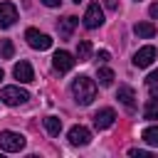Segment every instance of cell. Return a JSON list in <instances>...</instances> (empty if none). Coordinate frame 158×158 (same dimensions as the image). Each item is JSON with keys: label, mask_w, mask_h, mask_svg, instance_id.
<instances>
[{"label": "cell", "mask_w": 158, "mask_h": 158, "mask_svg": "<svg viewBox=\"0 0 158 158\" xmlns=\"http://www.w3.org/2000/svg\"><path fill=\"white\" fill-rule=\"evenodd\" d=\"M104 7L106 10H118V0H104Z\"/></svg>", "instance_id": "23"}, {"label": "cell", "mask_w": 158, "mask_h": 158, "mask_svg": "<svg viewBox=\"0 0 158 158\" xmlns=\"http://www.w3.org/2000/svg\"><path fill=\"white\" fill-rule=\"evenodd\" d=\"M0 79H2V69H0Z\"/></svg>", "instance_id": "27"}, {"label": "cell", "mask_w": 158, "mask_h": 158, "mask_svg": "<svg viewBox=\"0 0 158 158\" xmlns=\"http://www.w3.org/2000/svg\"><path fill=\"white\" fill-rule=\"evenodd\" d=\"M72 96H74V101L79 106H89L96 99V81L89 79V77H84V74L77 77L72 81Z\"/></svg>", "instance_id": "1"}, {"label": "cell", "mask_w": 158, "mask_h": 158, "mask_svg": "<svg viewBox=\"0 0 158 158\" xmlns=\"http://www.w3.org/2000/svg\"><path fill=\"white\" fill-rule=\"evenodd\" d=\"M44 128H47L49 136H59V131H62V118H57V116H47V118H44Z\"/></svg>", "instance_id": "17"}, {"label": "cell", "mask_w": 158, "mask_h": 158, "mask_svg": "<svg viewBox=\"0 0 158 158\" xmlns=\"http://www.w3.org/2000/svg\"><path fill=\"white\" fill-rule=\"evenodd\" d=\"M74 2H81V0H74Z\"/></svg>", "instance_id": "28"}, {"label": "cell", "mask_w": 158, "mask_h": 158, "mask_svg": "<svg viewBox=\"0 0 158 158\" xmlns=\"http://www.w3.org/2000/svg\"><path fill=\"white\" fill-rule=\"evenodd\" d=\"M101 25H104V10H101L99 2H91L86 7V12H84V27L86 30H96Z\"/></svg>", "instance_id": "5"}, {"label": "cell", "mask_w": 158, "mask_h": 158, "mask_svg": "<svg viewBox=\"0 0 158 158\" xmlns=\"http://www.w3.org/2000/svg\"><path fill=\"white\" fill-rule=\"evenodd\" d=\"M91 141V131L86 126H72L69 128V143L72 146H86Z\"/></svg>", "instance_id": "10"}, {"label": "cell", "mask_w": 158, "mask_h": 158, "mask_svg": "<svg viewBox=\"0 0 158 158\" xmlns=\"http://www.w3.org/2000/svg\"><path fill=\"white\" fill-rule=\"evenodd\" d=\"M109 59H111V54H109L106 49H101V52H99V62H101V64H106Z\"/></svg>", "instance_id": "24"}, {"label": "cell", "mask_w": 158, "mask_h": 158, "mask_svg": "<svg viewBox=\"0 0 158 158\" xmlns=\"http://www.w3.org/2000/svg\"><path fill=\"white\" fill-rule=\"evenodd\" d=\"M114 121H116V111L114 109H99L96 114H94V126L99 128V131H104V128H111L114 126Z\"/></svg>", "instance_id": "7"}, {"label": "cell", "mask_w": 158, "mask_h": 158, "mask_svg": "<svg viewBox=\"0 0 158 158\" xmlns=\"http://www.w3.org/2000/svg\"><path fill=\"white\" fill-rule=\"evenodd\" d=\"M156 84H158V69H153L148 77H146V86L151 89V94L156 96Z\"/></svg>", "instance_id": "21"}, {"label": "cell", "mask_w": 158, "mask_h": 158, "mask_svg": "<svg viewBox=\"0 0 158 158\" xmlns=\"http://www.w3.org/2000/svg\"><path fill=\"white\" fill-rule=\"evenodd\" d=\"M15 20H17V7L12 2H0V27L7 30L15 25Z\"/></svg>", "instance_id": "9"}, {"label": "cell", "mask_w": 158, "mask_h": 158, "mask_svg": "<svg viewBox=\"0 0 158 158\" xmlns=\"http://www.w3.org/2000/svg\"><path fill=\"white\" fill-rule=\"evenodd\" d=\"M141 138H143L148 146H158V126H148V128H143Z\"/></svg>", "instance_id": "19"}, {"label": "cell", "mask_w": 158, "mask_h": 158, "mask_svg": "<svg viewBox=\"0 0 158 158\" xmlns=\"http://www.w3.org/2000/svg\"><path fill=\"white\" fill-rule=\"evenodd\" d=\"M148 12H151V17H153V20H158V2H153V5L148 7Z\"/></svg>", "instance_id": "25"}, {"label": "cell", "mask_w": 158, "mask_h": 158, "mask_svg": "<svg viewBox=\"0 0 158 158\" xmlns=\"http://www.w3.org/2000/svg\"><path fill=\"white\" fill-rule=\"evenodd\" d=\"M128 156H133V158H148L151 153H148V151H141V148H131Z\"/></svg>", "instance_id": "22"}, {"label": "cell", "mask_w": 158, "mask_h": 158, "mask_svg": "<svg viewBox=\"0 0 158 158\" xmlns=\"http://www.w3.org/2000/svg\"><path fill=\"white\" fill-rule=\"evenodd\" d=\"M153 59H156V47H153V44H146V47H141V49L133 54V64H136L138 69L151 67V64H153Z\"/></svg>", "instance_id": "6"}, {"label": "cell", "mask_w": 158, "mask_h": 158, "mask_svg": "<svg viewBox=\"0 0 158 158\" xmlns=\"http://www.w3.org/2000/svg\"><path fill=\"white\" fill-rule=\"evenodd\" d=\"M74 57L69 54V52H64V49H59V52H54V57H52V64H54V69L59 72V74H64V72H69L72 67H74Z\"/></svg>", "instance_id": "8"}, {"label": "cell", "mask_w": 158, "mask_h": 158, "mask_svg": "<svg viewBox=\"0 0 158 158\" xmlns=\"http://www.w3.org/2000/svg\"><path fill=\"white\" fill-rule=\"evenodd\" d=\"M42 2H44L47 7H59V5H62V0H42Z\"/></svg>", "instance_id": "26"}, {"label": "cell", "mask_w": 158, "mask_h": 158, "mask_svg": "<svg viewBox=\"0 0 158 158\" xmlns=\"http://www.w3.org/2000/svg\"><path fill=\"white\" fill-rule=\"evenodd\" d=\"M143 116H146L148 121H156V118H158V99H156V96L146 101V109H143Z\"/></svg>", "instance_id": "18"}, {"label": "cell", "mask_w": 158, "mask_h": 158, "mask_svg": "<svg viewBox=\"0 0 158 158\" xmlns=\"http://www.w3.org/2000/svg\"><path fill=\"white\" fill-rule=\"evenodd\" d=\"M25 40H27V44H30L32 49H40V52L52 47V37H49V35H42V32L35 30V27L25 30Z\"/></svg>", "instance_id": "4"}, {"label": "cell", "mask_w": 158, "mask_h": 158, "mask_svg": "<svg viewBox=\"0 0 158 158\" xmlns=\"http://www.w3.org/2000/svg\"><path fill=\"white\" fill-rule=\"evenodd\" d=\"M133 32L138 37H143V40H151V37H156V25L153 22H136L133 25Z\"/></svg>", "instance_id": "14"}, {"label": "cell", "mask_w": 158, "mask_h": 158, "mask_svg": "<svg viewBox=\"0 0 158 158\" xmlns=\"http://www.w3.org/2000/svg\"><path fill=\"white\" fill-rule=\"evenodd\" d=\"M77 25H79V20H77L74 15H67L64 20H59V22H57V30H59V37H64V40H69Z\"/></svg>", "instance_id": "12"}, {"label": "cell", "mask_w": 158, "mask_h": 158, "mask_svg": "<svg viewBox=\"0 0 158 158\" xmlns=\"http://www.w3.org/2000/svg\"><path fill=\"white\" fill-rule=\"evenodd\" d=\"M25 136L17 133V131H0V151H7V153H17L25 148Z\"/></svg>", "instance_id": "2"}, {"label": "cell", "mask_w": 158, "mask_h": 158, "mask_svg": "<svg viewBox=\"0 0 158 158\" xmlns=\"http://www.w3.org/2000/svg\"><path fill=\"white\" fill-rule=\"evenodd\" d=\"M96 79H99L101 86H111V84H114V72H111L109 67H99V69H96Z\"/></svg>", "instance_id": "16"}, {"label": "cell", "mask_w": 158, "mask_h": 158, "mask_svg": "<svg viewBox=\"0 0 158 158\" xmlns=\"http://www.w3.org/2000/svg\"><path fill=\"white\" fill-rule=\"evenodd\" d=\"M12 54H15L12 42H10V40H0V57H2V59H12Z\"/></svg>", "instance_id": "20"}, {"label": "cell", "mask_w": 158, "mask_h": 158, "mask_svg": "<svg viewBox=\"0 0 158 158\" xmlns=\"http://www.w3.org/2000/svg\"><path fill=\"white\" fill-rule=\"evenodd\" d=\"M12 74H15V79L17 81H22V84H27V81H32L35 79V72H32V64L30 62H17L15 67H12Z\"/></svg>", "instance_id": "11"}, {"label": "cell", "mask_w": 158, "mask_h": 158, "mask_svg": "<svg viewBox=\"0 0 158 158\" xmlns=\"http://www.w3.org/2000/svg\"><path fill=\"white\" fill-rule=\"evenodd\" d=\"M89 57H91V42L89 40H79V44H77V59L79 62H89Z\"/></svg>", "instance_id": "15"}, {"label": "cell", "mask_w": 158, "mask_h": 158, "mask_svg": "<svg viewBox=\"0 0 158 158\" xmlns=\"http://www.w3.org/2000/svg\"><path fill=\"white\" fill-rule=\"evenodd\" d=\"M116 99H118L128 111H133V106H136V101H133V99H136V94H133V89H131V86L121 84V86H118V91H116Z\"/></svg>", "instance_id": "13"}, {"label": "cell", "mask_w": 158, "mask_h": 158, "mask_svg": "<svg viewBox=\"0 0 158 158\" xmlns=\"http://www.w3.org/2000/svg\"><path fill=\"white\" fill-rule=\"evenodd\" d=\"M0 99H2V104H7V106H20V104H25V101L30 99V94H27L25 89H20V86H2Z\"/></svg>", "instance_id": "3"}]
</instances>
